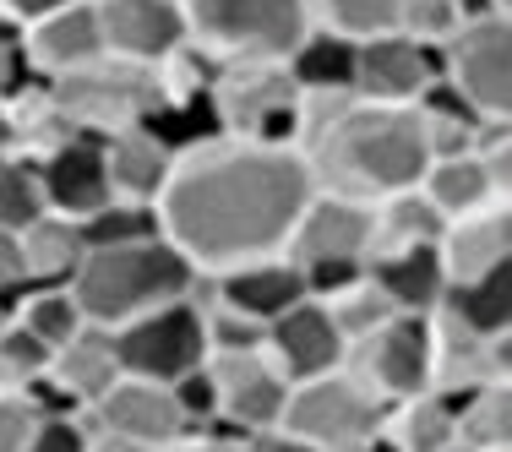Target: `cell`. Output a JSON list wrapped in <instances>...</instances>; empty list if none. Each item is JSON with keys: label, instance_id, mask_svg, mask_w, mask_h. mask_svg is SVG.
Here are the masks:
<instances>
[{"label": "cell", "instance_id": "obj_1", "mask_svg": "<svg viewBox=\"0 0 512 452\" xmlns=\"http://www.w3.org/2000/svg\"><path fill=\"white\" fill-rule=\"evenodd\" d=\"M311 197L306 158L284 142L202 137L175 153L153 202L158 235L202 278L284 251L300 202Z\"/></svg>", "mask_w": 512, "mask_h": 452}, {"label": "cell", "instance_id": "obj_2", "mask_svg": "<svg viewBox=\"0 0 512 452\" xmlns=\"http://www.w3.org/2000/svg\"><path fill=\"white\" fill-rule=\"evenodd\" d=\"M295 153L311 191L376 202L404 191L425 169V126L414 104H376L360 93H300Z\"/></svg>", "mask_w": 512, "mask_h": 452}, {"label": "cell", "instance_id": "obj_3", "mask_svg": "<svg viewBox=\"0 0 512 452\" xmlns=\"http://www.w3.org/2000/svg\"><path fill=\"white\" fill-rule=\"evenodd\" d=\"M191 284H197V267L164 235L126 240V246H99L82 256V267L71 273V295H77L82 316L99 327H120L164 300L191 295Z\"/></svg>", "mask_w": 512, "mask_h": 452}, {"label": "cell", "instance_id": "obj_4", "mask_svg": "<svg viewBox=\"0 0 512 452\" xmlns=\"http://www.w3.org/2000/svg\"><path fill=\"white\" fill-rule=\"evenodd\" d=\"M44 99H50L66 137H109L126 126H148L164 109V82H158V66L99 55L66 77H50Z\"/></svg>", "mask_w": 512, "mask_h": 452}, {"label": "cell", "instance_id": "obj_5", "mask_svg": "<svg viewBox=\"0 0 512 452\" xmlns=\"http://www.w3.org/2000/svg\"><path fill=\"white\" fill-rule=\"evenodd\" d=\"M207 115H213L218 137L284 142V148H295L300 88L284 60H267V55L218 60L213 82H207Z\"/></svg>", "mask_w": 512, "mask_h": 452}, {"label": "cell", "instance_id": "obj_6", "mask_svg": "<svg viewBox=\"0 0 512 452\" xmlns=\"http://www.w3.org/2000/svg\"><path fill=\"white\" fill-rule=\"evenodd\" d=\"M371 251V202H349L333 191H311L284 235V256L306 273V295H327L355 278Z\"/></svg>", "mask_w": 512, "mask_h": 452}, {"label": "cell", "instance_id": "obj_7", "mask_svg": "<svg viewBox=\"0 0 512 452\" xmlns=\"http://www.w3.org/2000/svg\"><path fill=\"white\" fill-rule=\"evenodd\" d=\"M186 28L213 60H284L311 33V17L306 0H186Z\"/></svg>", "mask_w": 512, "mask_h": 452}, {"label": "cell", "instance_id": "obj_8", "mask_svg": "<svg viewBox=\"0 0 512 452\" xmlns=\"http://www.w3.org/2000/svg\"><path fill=\"white\" fill-rule=\"evenodd\" d=\"M376 425H382V403L338 365V371H327V376L289 382L284 414H278L273 431H289L295 442H306L316 452H349L355 442H365Z\"/></svg>", "mask_w": 512, "mask_h": 452}, {"label": "cell", "instance_id": "obj_9", "mask_svg": "<svg viewBox=\"0 0 512 452\" xmlns=\"http://www.w3.org/2000/svg\"><path fill=\"white\" fill-rule=\"evenodd\" d=\"M442 82L474 104V115H512V17H463L442 44Z\"/></svg>", "mask_w": 512, "mask_h": 452}, {"label": "cell", "instance_id": "obj_10", "mask_svg": "<svg viewBox=\"0 0 512 452\" xmlns=\"http://www.w3.org/2000/svg\"><path fill=\"white\" fill-rule=\"evenodd\" d=\"M115 333V360L120 376H148V382H175V376L197 371L207 360V338H202V311L191 295L164 300L153 311L131 316V322L109 327Z\"/></svg>", "mask_w": 512, "mask_h": 452}, {"label": "cell", "instance_id": "obj_11", "mask_svg": "<svg viewBox=\"0 0 512 452\" xmlns=\"http://www.w3.org/2000/svg\"><path fill=\"white\" fill-rule=\"evenodd\" d=\"M344 371L371 393L376 403H398L431 387V316H404L382 322L376 333L344 344Z\"/></svg>", "mask_w": 512, "mask_h": 452}, {"label": "cell", "instance_id": "obj_12", "mask_svg": "<svg viewBox=\"0 0 512 452\" xmlns=\"http://www.w3.org/2000/svg\"><path fill=\"white\" fill-rule=\"evenodd\" d=\"M207 382H213V403H218V425L240 436L256 431H273L278 414H284L289 398V376L278 371V360L262 344L251 349H224V354H207Z\"/></svg>", "mask_w": 512, "mask_h": 452}, {"label": "cell", "instance_id": "obj_13", "mask_svg": "<svg viewBox=\"0 0 512 452\" xmlns=\"http://www.w3.org/2000/svg\"><path fill=\"white\" fill-rule=\"evenodd\" d=\"M82 420L104 436H120V442L142 447V452H164L186 431L175 398H169V382H148V376H115L99 398L82 409Z\"/></svg>", "mask_w": 512, "mask_h": 452}, {"label": "cell", "instance_id": "obj_14", "mask_svg": "<svg viewBox=\"0 0 512 452\" xmlns=\"http://www.w3.org/2000/svg\"><path fill=\"white\" fill-rule=\"evenodd\" d=\"M436 77H442V50L409 39L404 28H387L355 44V82L349 88L376 104H414Z\"/></svg>", "mask_w": 512, "mask_h": 452}, {"label": "cell", "instance_id": "obj_15", "mask_svg": "<svg viewBox=\"0 0 512 452\" xmlns=\"http://www.w3.org/2000/svg\"><path fill=\"white\" fill-rule=\"evenodd\" d=\"M120 376V360H115V333L99 322H82L77 333L66 338L60 349H50V365L44 376L28 387L44 409H60V414H82L93 398L104 393L109 382Z\"/></svg>", "mask_w": 512, "mask_h": 452}, {"label": "cell", "instance_id": "obj_16", "mask_svg": "<svg viewBox=\"0 0 512 452\" xmlns=\"http://www.w3.org/2000/svg\"><path fill=\"white\" fill-rule=\"evenodd\" d=\"M93 11H99L104 55L164 66L180 44H191L186 0H93Z\"/></svg>", "mask_w": 512, "mask_h": 452}, {"label": "cell", "instance_id": "obj_17", "mask_svg": "<svg viewBox=\"0 0 512 452\" xmlns=\"http://www.w3.org/2000/svg\"><path fill=\"white\" fill-rule=\"evenodd\" d=\"M44 186V207L66 218H88L99 213L109 197V169H104V137H60L44 153H33Z\"/></svg>", "mask_w": 512, "mask_h": 452}, {"label": "cell", "instance_id": "obj_18", "mask_svg": "<svg viewBox=\"0 0 512 452\" xmlns=\"http://www.w3.org/2000/svg\"><path fill=\"white\" fill-rule=\"evenodd\" d=\"M17 39H22L28 66L39 71L44 82L66 77V71H77V66H88V60L104 55V33H99L93 0H60V6L44 11V17L22 22Z\"/></svg>", "mask_w": 512, "mask_h": 452}, {"label": "cell", "instance_id": "obj_19", "mask_svg": "<svg viewBox=\"0 0 512 452\" xmlns=\"http://www.w3.org/2000/svg\"><path fill=\"white\" fill-rule=\"evenodd\" d=\"M262 349L278 360V371L289 382H306V376H327L344 365V338H338L333 316L322 311V300L306 295L300 305H289L284 316L262 327Z\"/></svg>", "mask_w": 512, "mask_h": 452}, {"label": "cell", "instance_id": "obj_20", "mask_svg": "<svg viewBox=\"0 0 512 452\" xmlns=\"http://www.w3.org/2000/svg\"><path fill=\"white\" fill-rule=\"evenodd\" d=\"M474 382H512V333L480 338L431 311V393H463Z\"/></svg>", "mask_w": 512, "mask_h": 452}, {"label": "cell", "instance_id": "obj_21", "mask_svg": "<svg viewBox=\"0 0 512 452\" xmlns=\"http://www.w3.org/2000/svg\"><path fill=\"white\" fill-rule=\"evenodd\" d=\"M436 262H442L447 284L480 278V273H491V267L512 262V202H485V207H474V213L442 218Z\"/></svg>", "mask_w": 512, "mask_h": 452}, {"label": "cell", "instance_id": "obj_22", "mask_svg": "<svg viewBox=\"0 0 512 452\" xmlns=\"http://www.w3.org/2000/svg\"><path fill=\"white\" fill-rule=\"evenodd\" d=\"M207 289H213L224 305H235V311H246L251 322L267 327L273 316H284L289 305L306 300V273H300L284 251H273V256H256V262H240V267L213 273Z\"/></svg>", "mask_w": 512, "mask_h": 452}, {"label": "cell", "instance_id": "obj_23", "mask_svg": "<svg viewBox=\"0 0 512 452\" xmlns=\"http://www.w3.org/2000/svg\"><path fill=\"white\" fill-rule=\"evenodd\" d=\"M175 142L158 137L153 126H126L104 137V169H109V197L115 202H137L153 207L164 191L169 169H175Z\"/></svg>", "mask_w": 512, "mask_h": 452}, {"label": "cell", "instance_id": "obj_24", "mask_svg": "<svg viewBox=\"0 0 512 452\" xmlns=\"http://www.w3.org/2000/svg\"><path fill=\"white\" fill-rule=\"evenodd\" d=\"M17 251H22V284H71V273L88 256L82 224L66 213H39L33 224L17 229Z\"/></svg>", "mask_w": 512, "mask_h": 452}, {"label": "cell", "instance_id": "obj_25", "mask_svg": "<svg viewBox=\"0 0 512 452\" xmlns=\"http://www.w3.org/2000/svg\"><path fill=\"white\" fill-rule=\"evenodd\" d=\"M365 273L382 284V295L393 300V311H404V316H431L436 305H442V289H447V273H442V262H436V246L371 256Z\"/></svg>", "mask_w": 512, "mask_h": 452}, {"label": "cell", "instance_id": "obj_26", "mask_svg": "<svg viewBox=\"0 0 512 452\" xmlns=\"http://www.w3.org/2000/svg\"><path fill=\"white\" fill-rule=\"evenodd\" d=\"M436 316H447V322L469 327V333H480V338L512 333V262L491 267V273H480V278L447 284Z\"/></svg>", "mask_w": 512, "mask_h": 452}, {"label": "cell", "instance_id": "obj_27", "mask_svg": "<svg viewBox=\"0 0 512 452\" xmlns=\"http://www.w3.org/2000/svg\"><path fill=\"white\" fill-rule=\"evenodd\" d=\"M442 235V213L420 197V186H404V191H387V197L371 202V256H387V251H414V246H436Z\"/></svg>", "mask_w": 512, "mask_h": 452}, {"label": "cell", "instance_id": "obj_28", "mask_svg": "<svg viewBox=\"0 0 512 452\" xmlns=\"http://www.w3.org/2000/svg\"><path fill=\"white\" fill-rule=\"evenodd\" d=\"M453 403V431L463 447L496 452L512 447V382H474L463 393H442Z\"/></svg>", "mask_w": 512, "mask_h": 452}, {"label": "cell", "instance_id": "obj_29", "mask_svg": "<svg viewBox=\"0 0 512 452\" xmlns=\"http://www.w3.org/2000/svg\"><path fill=\"white\" fill-rule=\"evenodd\" d=\"M382 431L387 442H393L398 452H436L447 442H458L453 431V403H447L442 393H414V398H398L382 409Z\"/></svg>", "mask_w": 512, "mask_h": 452}, {"label": "cell", "instance_id": "obj_30", "mask_svg": "<svg viewBox=\"0 0 512 452\" xmlns=\"http://www.w3.org/2000/svg\"><path fill=\"white\" fill-rule=\"evenodd\" d=\"M289 77L300 93H355V39H338V33L311 28L295 50L284 55Z\"/></svg>", "mask_w": 512, "mask_h": 452}, {"label": "cell", "instance_id": "obj_31", "mask_svg": "<svg viewBox=\"0 0 512 452\" xmlns=\"http://www.w3.org/2000/svg\"><path fill=\"white\" fill-rule=\"evenodd\" d=\"M11 316H17L44 349H60L82 322H88L77 295H71V284H22L17 295H11Z\"/></svg>", "mask_w": 512, "mask_h": 452}, {"label": "cell", "instance_id": "obj_32", "mask_svg": "<svg viewBox=\"0 0 512 452\" xmlns=\"http://www.w3.org/2000/svg\"><path fill=\"white\" fill-rule=\"evenodd\" d=\"M322 300V311L333 316V327H338V338H344V344H355V338H365V333H376V327L382 322H393V300L382 295V284H376L371 273H360L355 278H344V284L338 289H327V295H316Z\"/></svg>", "mask_w": 512, "mask_h": 452}, {"label": "cell", "instance_id": "obj_33", "mask_svg": "<svg viewBox=\"0 0 512 452\" xmlns=\"http://www.w3.org/2000/svg\"><path fill=\"white\" fill-rule=\"evenodd\" d=\"M311 28L338 33V39H371V33L398 28V0H306Z\"/></svg>", "mask_w": 512, "mask_h": 452}, {"label": "cell", "instance_id": "obj_34", "mask_svg": "<svg viewBox=\"0 0 512 452\" xmlns=\"http://www.w3.org/2000/svg\"><path fill=\"white\" fill-rule=\"evenodd\" d=\"M39 213H50V207H44V186H39L33 158L28 153L0 158V229H11V235H17V229L33 224Z\"/></svg>", "mask_w": 512, "mask_h": 452}, {"label": "cell", "instance_id": "obj_35", "mask_svg": "<svg viewBox=\"0 0 512 452\" xmlns=\"http://www.w3.org/2000/svg\"><path fill=\"white\" fill-rule=\"evenodd\" d=\"M77 224H82V240H88V251H99V246H126V240H148V235H158L153 207H137V202H104L99 213L77 218Z\"/></svg>", "mask_w": 512, "mask_h": 452}, {"label": "cell", "instance_id": "obj_36", "mask_svg": "<svg viewBox=\"0 0 512 452\" xmlns=\"http://www.w3.org/2000/svg\"><path fill=\"white\" fill-rule=\"evenodd\" d=\"M44 365H50V349L17 316H6L0 322V387H33L44 376Z\"/></svg>", "mask_w": 512, "mask_h": 452}, {"label": "cell", "instance_id": "obj_37", "mask_svg": "<svg viewBox=\"0 0 512 452\" xmlns=\"http://www.w3.org/2000/svg\"><path fill=\"white\" fill-rule=\"evenodd\" d=\"M463 17H474V0H398V28L425 44H442Z\"/></svg>", "mask_w": 512, "mask_h": 452}, {"label": "cell", "instance_id": "obj_38", "mask_svg": "<svg viewBox=\"0 0 512 452\" xmlns=\"http://www.w3.org/2000/svg\"><path fill=\"white\" fill-rule=\"evenodd\" d=\"M44 420V403L28 387H0V452H28Z\"/></svg>", "mask_w": 512, "mask_h": 452}, {"label": "cell", "instance_id": "obj_39", "mask_svg": "<svg viewBox=\"0 0 512 452\" xmlns=\"http://www.w3.org/2000/svg\"><path fill=\"white\" fill-rule=\"evenodd\" d=\"M169 398H175L186 431H191V425H218V403H213L207 365H197V371H186V376H175V382H169Z\"/></svg>", "mask_w": 512, "mask_h": 452}, {"label": "cell", "instance_id": "obj_40", "mask_svg": "<svg viewBox=\"0 0 512 452\" xmlns=\"http://www.w3.org/2000/svg\"><path fill=\"white\" fill-rule=\"evenodd\" d=\"M28 452H88V420H82V414L44 409V420H39V431H33Z\"/></svg>", "mask_w": 512, "mask_h": 452}, {"label": "cell", "instance_id": "obj_41", "mask_svg": "<svg viewBox=\"0 0 512 452\" xmlns=\"http://www.w3.org/2000/svg\"><path fill=\"white\" fill-rule=\"evenodd\" d=\"M164 452H251V436L229 431V425H191Z\"/></svg>", "mask_w": 512, "mask_h": 452}, {"label": "cell", "instance_id": "obj_42", "mask_svg": "<svg viewBox=\"0 0 512 452\" xmlns=\"http://www.w3.org/2000/svg\"><path fill=\"white\" fill-rule=\"evenodd\" d=\"M39 71L28 66V55H22V39H11V44H0V104H11V99H22L28 88H39Z\"/></svg>", "mask_w": 512, "mask_h": 452}, {"label": "cell", "instance_id": "obj_43", "mask_svg": "<svg viewBox=\"0 0 512 452\" xmlns=\"http://www.w3.org/2000/svg\"><path fill=\"white\" fill-rule=\"evenodd\" d=\"M22 289V251H17V235L11 229H0V295H17Z\"/></svg>", "mask_w": 512, "mask_h": 452}, {"label": "cell", "instance_id": "obj_44", "mask_svg": "<svg viewBox=\"0 0 512 452\" xmlns=\"http://www.w3.org/2000/svg\"><path fill=\"white\" fill-rule=\"evenodd\" d=\"M251 452H316V447L295 442L289 431H256V436H251Z\"/></svg>", "mask_w": 512, "mask_h": 452}, {"label": "cell", "instance_id": "obj_45", "mask_svg": "<svg viewBox=\"0 0 512 452\" xmlns=\"http://www.w3.org/2000/svg\"><path fill=\"white\" fill-rule=\"evenodd\" d=\"M50 6H60V0H0V11H6L17 28H22V22H33V17H44Z\"/></svg>", "mask_w": 512, "mask_h": 452}, {"label": "cell", "instance_id": "obj_46", "mask_svg": "<svg viewBox=\"0 0 512 452\" xmlns=\"http://www.w3.org/2000/svg\"><path fill=\"white\" fill-rule=\"evenodd\" d=\"M88 452H142V447H131V442H120V436H104L88 425Z\"/></svg>", "mask_w": 512, "mask_h": 452}, {"label": "cell", "instance_id": "obj_47", "mask_svg": "<svg viewBox=\"0 0 512 452\" xmlns=\"http://www.w3.org/2000/svg\"><path fill=\"white\" fill-rule=\"evenodd\" d=\"M11 153H22V142H17V126H11V109L0 104V158H11Z\"/></svg>", "mask_w": 512, "mask_h": 452}, {"label": "cell", "instance_id": "obj_48", "mask_svg": "<svg viewBox=\"0 0 512 452\" xmlns=\"http://www.w3.org/2000/svg\"><path fill=\"white\" fill-rule=\"evenodd\" d=\"M349 452H398V447L387 442V431H382V425H376V431L365 436V442H355V447H349Z\"/></svg>", "mask_w": 512, "mask_h": 452}, {"label": "cell", "instance_id": "obj_49", "mask_svg": "<svg viewBox=\"0 0 512 452\" xmlns=\"http://www.w3.org/2000/svg\"><path fill=\"white\" fill-rule=\"evenodd\" d=\"M17 33H22V28H17V22L6 17V11H0V44H11V39H17Z\"/></svg>", "mask_w": 512, "mask_h": 452}, {"label": "cell", "instance_id": "obj_50", "mask_svg": "<svg viewBox=\"0 0 512 452\" xmlns=\"http://www.w3.org/2000/svg\"><path fill=\"white\" fill-rule=\"evenodd\" d=\"M436 452H474V447H463V442H447V447H436Z\"/></svg>", "mask_w": 512, "mask_h": 452}, {"label": "cell", "instance_id": "obj_51", "mask_svg": "<svg viewBox=\"0 0 512 452\" xmlns=\"http://www.w3.org/2000/svg\"><path fill=\"white\" fill-rule=\"evenodd\" d=\"M496 452H512V447H496Z\"/></svg>", "mask_w": 512, "mask_h": 452}]
</instances>
